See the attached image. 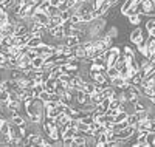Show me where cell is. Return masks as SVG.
I'll use <instances>...</instances> for the list:
<instances>
[{"label": "cell", "instance_id": "obj_12", "mask_svg": "<svg viewBox=\"0 0 155 147\" xmlns=\"http://www.w3.org/2000/svg\"><path fill=\"white\" fill-rule=\"evenodd\" d=\"M141 19H143V14H132V16H129V22H130L132 25H138L141 22Z\"/></svg>", "mask_w": 155, "mask_h": 147}, {"label": "cell", "instance_id": "obj_4", "mask_svg": "<svg viewBox=\"0 0 155 147\" xmlns=\"http://www.w3.org/2000/svg\"><path fill=\"white\" fill-rule=\"evenodd\" d=\"M48 34H50L51 37H54V39H59V41L65 37L62 25H59V26H50V28H48Z\"/></svg>", "mask_w": 155, "mask_h": 147}, {"label": "cell", "instance_id": "obj_19", "mask_svg": "<svg viewBox=\"0 0 155 147\" xmlns=\"http://www.w3.org/2000/svg\"><path fill=\"white\" fill-rule=\"evenodd\" d=\"M149 33H150V34H153V36H155V28H153V30H150V31H149Z\"/></svg>", "mask_w": 155, "mask_h": 147}, {"label": "cell", "instance_id": "obj_10", "mask_svg": "<svg viewBox=\"0 0 155 147\" xmlns=\"http://www.w3.org/2000/svg\"><path fill=\"white\" fill-rule=\"evenodd\" d=\"M47 14H48L50 17L59 16V14H61V8H59V6H54V5H50V8L47 9Z\"/></svg>", "mask_w": 155, "mask_h": 147}, {"label": "cell", "instance_id": "obj_17", "mask_svg": "<svg viewBox=\"0 0 155 147\" xmlns=\"http://www.w3.org/2000/svg\"><path fill=\"white\" fill-rule=\"evenodd\" d=\"M106 0H92V3H93V9H98L102 3H104Z\"/></svg>", "mask_w": 155, "mask_h": 147}, {"label": "cell", "instance_id": "obj_11", "mask_svg": "<svg viewBox=\"0 0 155 147\" xmlns=\"http://www.w3.org/2000/svg\"><path fill=\"white\" fill-rule=\"evenodd\" d=\"M58 115H59L58 107H48V109H45V116H50V118H56Z\"/></svg>", "mask_w": 155, "mask_h": 147}, {"label": "cell", "instance_id": "obj_8", "mask_svg": "<svg viewBox=\"0 0 155 147\" xmlns=\"http://www.w3.org/2000/svg\"><path fill=\"white\" fill-rule=\"evenodd\" d=\"M62 23H64V20H62L61 14H59V16H53V17H50L48 28H50V26H59V25H62Z\"/></svg>", "mask_w": 155, "mask_h": 147}, {"label": "cell", "instance_id": "obj_13", "mask_svg": "<svg viewBox=\"0 0 155 147\" xmlns=\"http://www.w3.org/2000/svg\"><path fill=\"white\" fill-rule=\"evenodd\" d=\"M107 76H109L110 79H113V77H116V76H120V70L116 68V67H109V70H107Z\"/></svg>", "mask_w": 155, "mask_h": 147}, {"label": "cell", "instance_id": "obj_5", "mask_svg": "<svg viewBox=\"0 0 155 147\" xmlns=\"http://www.w3.org/2000/svg\"><path fill=\"white\" fill-rule=\"evenodd\" d=\"M64 44H65L67 47L74 48V47H78V45L81 44V41H79L76 36H67V37H64Z\"/></svg>", "mask_w": 155, "mask_h": 147}, {"label": "cell", "instance_id": "obj_14", "mask_svg": "<svg viewBox=\"0 0 155 147\" xmlns=\"http://www.w3.org/2000/svg\"><path fill=\"white\" fill-rule=\"evenodd\" d=\"M70 22H71L73 25H78L79 22H82V16L79 14V12H73L71 17H70Z\"/></svg>", "mask_w": 155, "mask_h": 147}, {"label": "cell", "instance_id": "obj_6", "mask_svg": "<svg viewBox=\"0 0 155 147\" xmlns=\"http://www.w3.org/2000/svg\"><path fill=\"white\" fill-rule=\"evenodd\" d=\"M11 122H14L16 126H25V124H27V121L23 119V116H22L20 113L12 115V116H11Z\"/></svg>", "mask_w": 155, "mask_h": 147}, {"label": "cell", "instance_id": "obj_2", "mask_svg": "<svg viewBox=\"0 0 155 147\" xmlns=\"http://www.w3.org/2000/svg\"><path fill=\"white\" fill-rule=\"evenodd\" d=\"M129 39H130L132 44L138 45V44H141V42H144L147 37L144 36V33H143V30H141V28H135L130 34H129Z\"/></svg>", "mask_w": 155, "mask_h": 147}, {"label": "cell", "instance_id": "obj_20", "mask_svg": "<svg viewBox=\"0 0 155 147\" xmlns=\"http://www.w3.org/2000/svg\"><path fill=\"white\" fill-rule=\"evenodd\" d=\"M150 99H152V101H153V104H155V95H153V96H152Z\"/></svg>", "mask_w": 155, "mask_h": 147}, {"label": "cell", "instance_id": "obj_18", "mask_svg": "<svg viewBox=\"0 0 155 147\" xmlns=\"http://www.w3.org/2000/svg\"><path fill=\"white\" fill-rule=\"evenodd\" d=\"M61 2H62V0H50V3H51V5H54V6H59Z\"/></svg>", "mask_w": 155, "mask_h": 147}, {"label": "cell", "instance_id": "obj_3", "mask_svg": "<svg viewBox=\"0 0 155 147\" xmlns=\"http://www.w3.org/2000/svg\"><path fill=\"white\" fill-rule=\"evenodd\" d=\"M31 20H33V22H37V23H42V25H47V26H48V23H50V16L47 14V12H44V11H39V9H36V12L33 14Z\"/></svg>", "mask_w": 155, "mask_h": 147}, {"label": "cell", "instance_id": "obj_7", "mask_svg": "<svg viewBox=\"0 0 155 147\" xmlns=\"http://www.w3.org/2000/svg\"><path fill=\"white\" fill-rule=\"evenodd\" d=\"M44 57L42 56H36L33 60H31V64H33V68H36V70H39V68H42L44 67Z\"/></svg>", "mask_w": 155, "mask_h": 147}, {"label": "cell", "instance_id": "obj_15", "mask_svg": "<svg viewBox=\"0 0 155 147\" xmlns=\"http://www.w3.org/2000/svg\"><path fill=\"white\" fill-rule=\"evenodd\" d=\"M50 96H51V95H50V93H48L47 90H44V91L41 93V95H39V98H41V99H42L44 102H47V101H50Z\"/></svg>", "mask_w": 155, "mask_h": 147}, {"label": "cell", "instance_id": "obj_9", "mask_svg": "<svg viewBox=\"0 0 155 147\" xmlns=\"http://www.w3.org/2000/svg\"><path fill=\"white\" fill-rule=\"evenodd\" d=\"M74 133H76V129L74 127H68L65 132L62 133V139H71V138H74Z\"/></svg>", "mask_w": 155, "mask_h": 147}, {"label": "cell", "instance_id": "obj_1", "mask_svg": "<svg viewBox=\"0 0 155 147\" xmlns=\"http://www.w3.org/2000/svg\"><path fill=\"white\" fill-rule=\"evenodd\" d=\"M140 12L143 16L155 17V0H140Z\"/></svg>", "mask_w": 155, "mask_h": 147}, {"label": "cell", "instance_id": "obj_16", "mask_svg": "<svg viewBox=\"0 0 155 147\" xmlns=\"http://www.w3.org/2000/svg\"><path fill=\"white\" fill-rule=\"evenodd\" d=\"M153 28H155V17L150 19V20H147V23H146V30H147V33H149L150 30H153Z\"/></svg>", "mask_w": 155, "mask_h": 147}]
</instances>
